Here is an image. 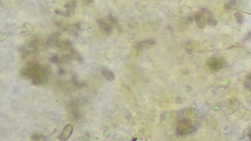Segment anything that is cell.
I'll use <instances>...</instances> for the list:
<instances>
[{
  "mask_svg": "<svg viewBox=\"0 0 251 141\" xmlns=\"http://www.w3.org/2000/svg\"><path fill=\"white\" fill-rule=\"evenodd\" d=\"M52 72L50 65L48 64L40 65L37 72L32 77V84L34 85H39L46 81L49 76Z\"/></svg>",
  "mask_w": 251,
  "mask_h": 141,
  "instance_id": "1",
  "label": "cell"
},
{
  "mask_svg": "<svg viewBox=\"0 0 251 141\" xmlns=\"http://www.w3.org/2000/svg\"><path fill=\"white\" fill-rule=\"evenodd\" d=\"M207 22L208 25L211 26H215L217 25L218 22L216 19L213 18L212 17H210L207 20Z\"/></svg>",
  "mask_w": 251,
  "mask_h": 141,
  "instance_id": "21",
  "label": "cell"
},
{
  "mask_svg": "<svg viewBox=\"0 0 251 141\" xmlns=\"http://www.w3.org/2000/svg\"><path fill=\"white\" fill-rule=\"evenodd\" d=\"M155 41L154 39H146L140 42L139 46L140 47H146V46H152L155 44Z\"/></svg>",
  "mask_w": 251,
  "mask_h": 141,
  "instance_id": "13",
  "label": "cell"
},
{
  "mask_svg": "<svg viewBox=\"0 0 251 141\" xmlns=\"http://www.w3.org/2000/svg\"><path fill=\"white\" fill-rule=\"evenodd\" d=\"M234 16L236 18L237 22L239 24H241L243 23L244 17H243V15L241 13H239V12H237V13L234 14Z\"/></svg>",
  "mask_w": 251,
  "mask_h": 141,
  "instance_id": "19",
  "label": "cell"
},
{
  "mask_svg": "<svg viewBox=\"0 0 251 141\" xmlns=\"http://www.w3.org/2000/svg\"><path fill=\"white\" fill-rule=\"evenodd\" d=\"M44 42L43 40V39L38 38V39H34L33 40L31 41L29 45L36 48L37 46H42V45H44Z\"/></svg>",
  "mask_w": 251,
  "mask_h": 141,
  "instance_id": "15",
  "label": "cell"
},
{
  "mask_svg": "<svg viewBox=\"0 0 251 141\" xmlns=\"http://www.w3.org/2000/svg\"><path fill=\"white\" fill-rule=\"evenodd\" d=\"M71 55H72V57L75 58L76 60H77L78 62H81L82 61V57H81L80 55H79L78 52L74 50H71Z\"/></svg>",
  "mask_w": 251,
  "mask_h": 141,
  "instance_id": "18",
  "label": "cell"
},
{
  "mask_svg": "<svg viewBox=\"0 0 251 141\" xmlns=\"http://www.w3.org/2000/svg\"><path fill=\"white\" fill-rule=\"evenodd\" d=\"M40 65L37 63L29 62L21 70L23 76L31 78L39 69Z\"/></svg>",
  "mask_w": 251,
  "mask_h": 141,
  "instance_id": "2",
  "label": "cell"
},
{
  "mask_svg": "<svg viewBox=\"0 0 251 141\" xmlns=\"http://www.w3.org/2000/svg\"><path fill=\"white\" fill-rule=\"evenodd\" d=\"M195 20L197 26L200 29H204L206 26V20L204 14L200 11H197L194 16Z\"/></svg>",
  "mask_w": 251,
  "mask_h": 141,
  "instance_id": "5",
  "label": "cell"
},
{
  "mask_svg": "<svg viewBox=\"0 0 251 141\" xmlns=\"http://www.w3.org/2000/svg\"><path fill=\"white\" fill-rule=\"evenodd\" d=\"M65 73V71L63 70V69H60L59 70V74L60 75H62L63 74H64Z\"/></svg>",
  "mask_w": 251,
  "mask_h": 141,
  "instance_id": "26",
  "label": "cell"
},
{
  "mask_svg": "<svg viewBox=\"0 0 251 141\" xmlns=\"http://www.w3.org/2000/svg\"><path fill=\"white\" fill-rule=\"evenodd\" d=\"M55 44L57 48L62 49H67L70 48L72 46L70 41L67 39H61V40L59 39Z\"/></svg>",
  "mask_w": 251,
  "mask_h": 141,
  "instance_id": "7",
  "label": "cell"
},
{
  "mask_svg": "<svg viewBox=\"0 0 251 141\" xmlns=\"http://www.w3.org/2000/svg\"><path fill=\"white\" fill-rule=\"evenodd\" d=\"M22 33L24 34H32L34 33V29L29 23L25 24L23 28Z\"/></svg>",
  "mask_w": 251,
  "mask_h": 141,
  "instance_id": "14",
  "label": "cell"
},
{
  "mask_svg": "<svg viewBox=\"0 0 251 141\" xmlns=\"http://www.w3.org/2000/svg\"><path fill=\"white\" fill-rule=\"evenodd\" d=\"M237 0H230L229 3H226L225 8L227 10H230L233 8V7L237 4Z\"/></svg>",
  "mask_w": 251,
  "mask_h": 141,
  "instance_id": "16",
  "label": "cell"
},
{
  "mask_svg": "<svg viewBox=\"0 0 251 141\" xmlns=\"http://www.w3.org/2000/svg\"><path fill=\"white\" fill-rule=\"evenodd\" d=\"M107 19H108L109 24H110L112 27L116 26L117 23H118V20H117V19H116L115 17H114L113 16H112V15L111 14H109V15H108V17H107Z\"/></svg>",
  "mask_w": 251,
  "mask_h": 141,
  "instance_id": "17",
  "label": "cell"
},
{
  "mask_svg": "<svg viewBox=\"0 0 251 141\" xmlns=\"http://www.w3.org/2000/svg\"><path fill=\"white\" fill-rule=\"evenodd\" d=\"M247 132H248V134H249L250 136H251V123H250V124L249 125V127H248V128H247Z\"/></svg>",
  "mask_w": 251,
  "mask_h": 141,
  "instance_id": "24",
  "label": "cell"
},
{
  "mask_svg": "<svg viewBox=\"0 0 251 141\" xmlns=\"http://www.w3.org/2000/svg\"><path fill=\"white\" fill-rule=\"evenodd\" d=\"M102 74L105 78L109 81H112L115 79V76L113 72L108 70H103Z\"/></svg>",
  "mask_w": 251,
  "mask_h": 141,
  "instance_id": "12",
  "label": "cell"
},
{
  "mask_svg": "<svg viewBox=\"0 0 251 141\" xmlns=\"http://www.w3.org/2000/svg\"><path fill=\"white\" fill-rule=\"evenodd\" d=\"M97 23L100 28L106 34H109L112 29V27L109 24L107 23L105 20L102 19H98Z\"/></svg>",
  "mask_w": 251,
  "mask_h": 141,
  "instance_id": "6",
  "label": "cell"
},
{
  "mask_svg": "<svg viewBox=\"0 0 251 141\" xmlns=\"http://www.w3.org/2000/svg\"><path fill=\"white\" fill-rule=\"evenodd\" d=\"M73 130V126L72 124H69L67 125L59 136V140L60 141H65L67 140L72 134Z\"/></svg>",
  "mask_w": 251,
  "mask_h": 141,
  "instance_id": "4",
  "label": "cell"
},
{
  "mask_svg": "<svg viewBox=\"0 0 251 141\" xmlns=\"http://www.w3.org/2000/svg\"><path fill=\"white\" fill-rule=\"evenodd\" d=\"M72 81L73 84H74L76 87H79V85H80V82L78 81V78H77V77H76V76L74 75L72 76Z\"/></svg>",
  "mask_w": 251,
  "mask_h": 141,
  "instance_id": "22",
  "label": "cell"
},
{
  "mask_svg": "<svg viewBox=\"0 0 251 141\" xmlns=\"http://www.w3.org/2000/svg\"><path fill=\"white\" fill-rule=\"evenodd\" d=\"M225 64L223 58L219 56H214L209 58L207 62V65L210 69L214 71H218L223 68Z\"/></svg>",
  "mask_w": 251,
  "mask_h": 141,
  "instance_id": "3",
  "label": "cell"
},
{
  "mask_svg": "<svg viewBox=\"0 0 251 141\" xmlns=\"http://www.w3.org/2000/svg\"><path fill=\"white\" fill-rule=\"evenodd\" d=\"M44 137L42 135L37 134V133H34L31 136V139L33 141H39L41 140H44Z\"/></svg>",
  "mask_w": 251,
  "mask_h": 141,
  "instance_id": "20",
  "label": "cell"
},
{
  "mask_svg": "<svg viewBox=\"0 0 251 141\" xmlns=\"http://www.w3.org/2000/svg\"><path fill=\"white\" fill-rule=\"evenodd\" d=\"M196 130V128L192 125V126L186 128L177 130V133L179 136L187 135L193 133Z\"/></svg>",
  "mask_w": 251,
  "mask_h": 141,
  "instance_id": "11",
  "label": "cell"
},
{
  "mask_svg": "<svg viewBox=\"0 0 251 141\" xmlns=\"http://www.w3.org/2000/svg\"><path fill=\"white\" fill-rule=\"evenodd\" d=\"M82 1H83L85 3H89V4L93 3L94 1V0H82Z\"/></svg>",
  "mask_w": 251,
  "mask_h": 141,
  "instance_id": "25",
  "label": "cell"
},
{
  "mask_svg": "<svg viewBox=\"0 0 251 141\" xmlns=\"http://www.w3.org/2000/svg\"><path fill=\"white\" fill-rule=\"evenodd\" d=\"M70 105H71L72 114L73 115L75 119L76 120H78L80 119L81 117V113L79 107H78V104L75 102L72 101Z\"/></svg>",
  "mask_w": 251,
  "mask_h": 141,
  "instance_id": "10",
  "label": "cell"
},
{
  "mask_svg": "<svg viewBox=\"0 0 251 141\" xmlns=\"http://www.w3.org/2000/svg\"><path fill=\"white\" fill-rule=\"evenodd\" d=\"M192 125L191 120L189 118H185L180 120L178 123L177 129L186 128Z\"/></svg>",
  "mask_w": 251,
  "mask_h": 141,
  "instance_id": "8",
  "label": "cell"
},
{
  "mask_svg": "<svg viewBox=\"0 0 251 141\" xmlns=\"http://www.w3.org/2000/svg\"><path fill=\"white\" fill-rule=\"evenodd\" d=\"M60 35L61 33L60 32H56L51 34L46 42V46L50 47L53 44H55V42L59 40Z\"/></svg>",
  "mask_w": 251,
  "mask_h": 141,
  "instance_id": "9",
  "label": "cell"
},
{
  "mask_svg": "<svg viewBox=\"0 0 251 141\" xmlns=\"http://www.w3.org/2000/svg\"><path fill=\"white\" fill-rule=\"evenodd\" d=\"M187 52H188V53L190 52V54H191L192 50L191 46V43H188V44H187Z\"/></svg>",
  "mask_w": 251,
  "mask_h": 141,
  "instance_id": "23",
  "label": "cell"
}]
</instances>
